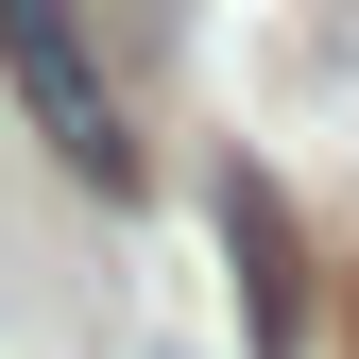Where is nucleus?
<instances>
[{"mask_svg":"<svg viewBox=\"0 0 359 359\" xmlns=\"http://www.w3.org/2000/svg\"><path fill=\"white\" fill-rule=\"evenodd\" d=\"M0 86L34 103V137H52L86 189H137V120H120V86H103V52H86L69 0H0Z\"/></svg>","mask_w":359,"mask_h":359,"instance_id":"obj_1","label":"nucleus"},{"mask_svg":"<svg viewBox=\"0 0 359 359\" xmlns=\"http://www.w3.org/2000/svg\"><path fill=\"white\" fill-rule=\"evenodd\" d=\"M222 257H240V342L257 359H308V274H291V205L257 171H222Z\"/></svg>","mask_w":359,"mask_h":359,"instance_id":"obj_2","label":"nucleus"}]
</instances>
